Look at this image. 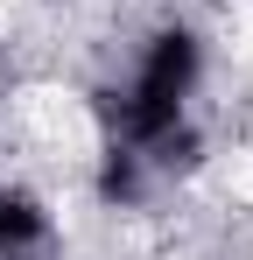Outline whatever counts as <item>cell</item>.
<instances>
[{"label":"cell","mask_w":253,"mask_h":260,"mask_svg":"<svg viewBox=\"0 0 253 260\" xmlns=\"http://www.w3.org/2000/svg\"><path fill=\"white\" fill-rule=\"evenodd\" d=\"M49 239V211L21 190H0V260H21Z\"/></svg>","instance_id":"3957f363"},{"label":"cell","mask_w":253,"mask_h":260,"mask_svg":"<svg viewBox=\"0 0 253 260\" xmlns=\"http://www.w3.org/2000/svg\"><path fill=\"white\" fill-rule=\"evenodd\" d=\"M148 176H155V169L141 162V148H126V141H106L91 190H99V204H113V211H134V204L148 197Z\"/></svg>","instance_id":"7a4b0ae2"},{"label":"cell","mask_w":253,"mask_h":260,"mask_svg":"<svg viewBox=\"0 0 253 260\" xmlns=\"http://www.w3.org/2000/svg\"><path fill=\"white\" fill-rule=\"evenodd\" d=\"M197 78H204V43H197L190 28H162L155 43L141 49L134 85H126L120 99H106V106H99V113H106V127H113V141L141 148L148 134H162L169 120H183V106H190Z\"/></svg>","instance_id":"6da1fadb"}]
</instances>
